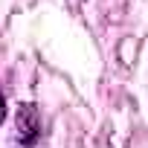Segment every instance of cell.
I'll return each mask as SVG.
<instances>
[{
  "label": "cell",
  "instance_id": "obj_1",
  "mask_svg": "<svg viewBox=\"0 0 148 148\" xmlns=\"http://www.w3.org/2000/svg\"><path fill=\"white\" fill-rule=\"evenodd\" d=\"M38 136H41V113L35 105L23 102L18 108V139L23 145H32Z\"/></svg>",
  "mask_w": 148,
  "mask_h": 148
},
{
  "label": "cell",
  "instance_id": "obj_2",
  "mask_svg": "<svg viewBox=\"0 0 148 148\" xmlns=\"http://www.w3.org/2000/svg\"><path fill=\"white\" fill-rule=\"evenodd\" d=\"M6 122V96H3V90H0V125Z\"/></svg>",
  "mask_w": 148,
  "mask_h": 148
}]
</instances>
